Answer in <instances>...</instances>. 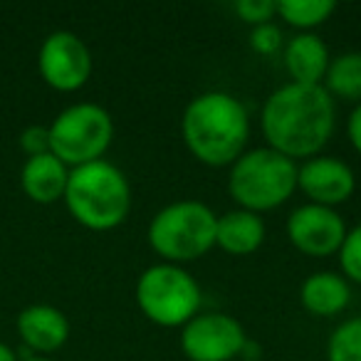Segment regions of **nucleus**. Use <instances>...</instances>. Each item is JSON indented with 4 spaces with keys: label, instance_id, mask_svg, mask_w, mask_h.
I'll use <instances>...</instances> for the list:
<instances>
[{
    "label": "nucleus",
    "instance_id": "nucleus-18",
    "mask_svg": "<svg viewBox=\"0 0 361 361\" xmlns=\"http://www.w3.org/2000/svg\"><path fill=\"white\" fill-rule=\"evenodd\" d=\"M336 11L334 0H277V16L292 27L310 32L312 27L322 25Z\"/></svg>",
    "mask_w": 361,
    "mask_h": 361
},
{
    "label": "nucleus",
    "instance_id": "nucleus-20",
    "mask_svg": "<svg viewBox=\"0 0 361 361\" xmlns=\"http://www.w3.org/2000/svg\"><path fill=\"white\" fill-rule=\"evenodd\" d=\"M336 255H339V265L346 280L361 282V223L346 231L344 243H341Z\"/></svg>",
    "mask_w": 361,
    "mask_h": 361
},
{
    "label": "nucleus",
    "instance_id": "nucleus-13",
    "mask_svg": "<svg viewBox=\"0 0 361 361\" xmlns=\"http://www.w3.org/2000/svg\"><path fill=\"white\" fill-rule=\"evenodd\" d=\"M67 178H70V169L52 151L27 159L20 171L23 191L32 203H40V206H50L65 198Z\"/></svg>",
    "mask_w": 361,
    "mask_h": 361
},
{
    "label": "nucleus",
    "instance_id": "nucleus-5",
    "mask_svg": "<svg viewBox=\"0 0 361 361\" xmlns=\"http://www.w3.org/2000/svg\"><path fill=\"white\" fill-rule=\"evenodd\" d=\"M218 216L201 201H176L149 223V245L171 265L193 262L216 245Z\"/></svg>",
    "mask_w": 361,
    "mask_h": 361
},
{
    "label": "nucleus",
    "instance_id": "nucleus-11",
    "mask_svg": "<svg viewBox=\"0 0 361 361\" xmlns=\"http://www.w3.org/2000/svg\"><path fill=\"white\" fill-rule=\"evenodd\" d=\"M297 188L317 206L334 208L349 201L356 188L354 171L336 156H312L297 166Z\"/></svg>",
    "mask_w": 361,
    "mask_h": 361
},
{
    "label": "nucleus",
    "instance_id": "nucleus-19",
    "mask_svg": "<svg viewBox=\"0 0 361 361\" xmlns=\"http://www.w3.org/2000/svg\"><path fill=\"white\" fill-rule=\"evenodd\" d=\"M326 361H361V317H351L331 331Z\"/></svg>",
    "mask_w": 361,
    "mask_h": 361
},
{
    "label": "nucleus",
    "instance_id": "nucleus-9",
    "mask_svg": "<svg viewBox=\"0 0 361 361\" xmlns=\"http://www.w3.org/2000/svg\"><path fill=\"white\" fill-rule=\"evenodd\" d=\"M37 70L52 90L77 92L92 77V52L75 32H50L37 52Z\"/></svg>",
    "mask_w": 361,
    "mask_h": 361
},
{
    "label": "nucleus",
    "instance_id": "nucleus-6",
    "mask_svg": "<svg viewBox=\"0 0 361 361\" xmlns=\"http://www.w3.org/2000/svg\"><path fill=\"white\" fill-rule=\"evenodd\" d=\"M136 305L154 324L183 326L201 312V285L180 265L159 262L146 267L136 280Z\"/></svg>",
    "mask_w": 361,
    "mask_h": 361
},
{
    "label": "nucleus",
    "instance_id": "nucleus-2",
    "mask_svg": "<svg viewBox=\"0 0 361 361\" xmlns=\"http://www.w3.org/2000/svg\"><path fill=\"white\" fill-rule=\"evenodd\" d=\"M180 136L186 149L206 166H233L245 154L250 119L240 99L228 92H203L188 102Z\"/></svg>",
    "mask_w": 361,
    "mask_h": 361
},
{
    "label": "nucleus",
    "instance_id": "nucleus-26",
    "mask_svg": "<svg viewBox=\"0 0 361 361\" xmlns=\"http://www.w3.org/2000/svg\"><path fill=\"white\" fill-rule=\"evenodd\" d=\"M20 361H52V359H42V356H27V359H20Z\"/></svg>",
    "mask_w": 361,
    "mask_h": 361
},
{
    "label": "nucleus",
    "instance_id": "nucleus-16",
    "mask_svg": "<svg viewBox=\"0 0 361 361\" xmlns=\"http://www.w3.org/2000/svg\"><path fill=\"white\" fill-rule=\"evenodd\" d=\"M300 300L314 317H334L349 305L351 287L344 275L336 272H314L300 287Z\"/></svg>",
    "mask_w": 361,
    "mask_h": 361
},
{
    "label": "nucleus",
    "instance_id": "nucleus-1",
    "mask_svg": "<svg viewBox=\"0 0 361 361\" xmlns=\"http://www.w3.org/2000/svg\"><path fill=\"white\" fill-rule=\"evenodd\" d=\"M262 134L267 146L287 159H312L334 134L336 109L322 85H282L262 106Z\"/></svg>",
    "mask_w": 361,
    "mask_h": 361
},
{
    "label": "nucleus",
    "instance_id": "nucleus-7",
    "mask_svg": "<svg viewBox=\"0 0 361 361\" xmlns=\"http://www.w3.org/2000/svg\"><path fill=\"white\" fill-rule=\"evenodd\" d=\"M47 129H50V151L67 169L102 161L114 139L111 114L92 102L67 106Z\"/></svg>",
    "mask_w": 361,
    "mask_h": 361
},
{
    "label": "nucleus",
    "instance_id": "nucleus-4",
    "mask_svg": "<svg viewBox=\"0 0 361 361\" xmlns=\"http://www.w3.org/2000/svg\"><path fill=\"white\" fill-rule=\"evenodd\" d=\"M297 188V164L285 154L260 146L231 166L228 191L243 211L262 213L282 206Z\"/></svg>",
    "mask_w": 361,
    "mask_h": 361
},
{
    "label": "nucleus",
    "instance_id": "nucleus-15",
    "mask_svg": "<svg viewBox=\"0 0 361 361\" xmlns=\"http://www.w3.org/2000/svg\"><path fill=\"white\" fill-rule=\"evenodd\" d=\"M262 243H265V221L260 213L235 208L226 216H218L216 245L228 255H250Z\"/></svg>",
    "mask_w": 361,
    "mask_h": 361
},
{
    "label": "nucleus",
    "instance_id": "nucleus-14",
    "mask_svg": "<svg viewBox=\"0 0 361 361\" xmlns=\"http://www.w3.org/2000/svg\"><path fill=\"white\" fill-rule=\"evenodd\" d=\"M329 62V50L314 32H300L285 45V67L297 85H322Z\"/></svg>",
    "mask_w": 361,
    "mask_h": 361
},
{
    "label": "nucleus",
    "instance_id": "nucleus-12",
    "mask_svg": "<svg viewBox=\"0 0 361 361\" xmlns=\"http://www.w3.org/2000/svg\"><path fill=\"white\" fill-rule=\"evenodd\" d=\"M16 326L27 351H35V354H52L70 339V322L65 312L52 305L25 307L18 314Z\"/></svg>",
    "mask_w": 361,
    "mask_h": 361
},
{
    "label": "nucleus",
    "instance_id": "nucleus-3",
    "mask_svg": "<svg viewBox=\"0 0 361 361\" xmlns=\"http://www.w3.org/2000/svg\"><path fill=\"white\" fill-rule=\"evenodd\" d=\"M62 201L67 203V211L80 226L97 233L114 231L131 211L129 178L124 171L104 159L77 166L70 169Z\"/></svg>",
    "mask_w": 361,
    "mask_h": 361
},
{
    "label": "nucleus",
    "instance_id": "nucleus-17",
    "mask_svg": "<svg viewBox=\"0 0 361 361\" xmlns=\"http://www.w3.org/2000/svg\"><path fill=\"white\" fill-rule=\"evenodd\" d=\"M322 87L341 99L361 102V52H344L334 57Z\"/></svg>",
    "mask_w": 361,
    "mask_h": 361
},
{
    "label": "nucleus",
    "instance_id": "nucleus-21",
    "mask_svg": "<svg viewBox=\"0 0 361 361\" xmlns=\"http://www.w3.org/2000/svg\"><path fill=\"white\" fill-rule=\"evenodd\" d=\"M235 13L240 20L247 25H262V23H272L277 16V0H238Z\"/></svg>",
    "mask_w": 361,
    "mask_h": 361
},
{
    "label": "nucleus",
    "instance_id": "nucleus-25",
    "mask_svg": "<svg viewBox=\"0 0 361 361\" xmlns=\"http://www.w3.org/2000/svg\"><path fill=\"white\" fill-rule=\"evenodd\" d=\"M0 361H20V359H18V354L11 349V346L0 341Z\"/></svg>",
    "mask_w": 361,
    "mask_h": 361
},
{
    "label": "nucleus",
    "instance_id": "nucleus-23",
    "mask_svg": "<svg viewBox=\"0 0 361 361\" xmlns=\"http://www.w3.org/2000/svg\"><path fill=\"white\" fill-rule=\"evenodd\" d=\"M20 149L27 154V159L50 154V129H47V126H40V124L27 126V129L20 134Z\"/></svg>",
    "mask_w": 361,
    "mask_h": 361
},
{
    "label": "nucleus",
    "instance_id": "nucleus-24",
    "mask_svg": "<svg viewBox=\"0 0 361 361\" xmlns=\"http://www.w3.org/2000/svg\"><path fill=\"white\" fill-rule=\"evenodd\" d=\"M346 134H349L351 146L361 154V102L351 109L349 121H346Z\"/></svg>",
    "mask_w": 361,
    "mask_h": 361
},
{
    "label": "nucleus",
    "instance_id": "nucleus-22",
    "mask_svg": "<svg viewBox=\"0 0 361 361\" xmlns=\"http://www.w3.org/2000/svg\"><path fill=\"white\" fill-rule=\"evenodd\" d=\"M250 47L260 55H272L282 47V32L275 23H262L250 30Z\"/></svg>",
    "mask_w": 361,
    "mask_h": 361
},
{
    "label": "nucleus",
    "instance_id": "nucleus-8",
    "mask_svg": "<svg viewBox=\"0 0 361 361\" xmlns=\"http://www.w3.org/2000/svg\"><path fill=\"white\" fill-rule=\"evenodd\" d=\"M245 346V329L226 312H198L180 326V349L191 361H233Z\"/></svg>",
    "mask_w": 361,
    "mask_h": 361
},
{
    "label": "nucleus",
    "instance_id": "nucleus-10",
    "mask_svg": "<svg viewBox=\"0 0 361 361\" xmlns=\"http://www.w3.org/2000/svg\"><path fill=\"white\" fill-rule=\"evenodd\" d=\"M346 235V223L334 208L305 203L287 218V238L300 252L312 257H326L339 252Z\"/></svg>",
    "mask_w": 361,
    "mask_h": 361
}]
</instances>
